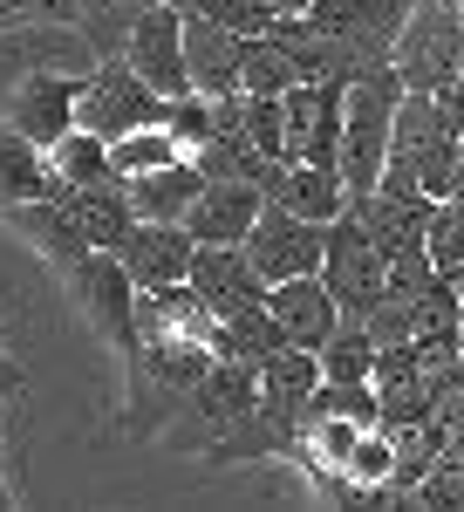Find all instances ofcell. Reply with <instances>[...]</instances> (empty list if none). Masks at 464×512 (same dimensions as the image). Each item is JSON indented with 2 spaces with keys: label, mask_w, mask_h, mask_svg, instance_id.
Wrapping results in <instances>:
<instances>
[{
  "label": "cell",
  "mask_w": 464,
  "mask_h": 512,
  "mask_svg": "<svg viewBox=\"0 0 464 512\" xmlns=\"http://www.w3.org/2000/svg\"><path fill=\"white\" fill-rule=\"evenodd\" d=\"M458 144H464V130L451 123L444 96H430V89H403L396 123H389V164H383V185H376V192L451 198V178H458Z\"/></svg>",
  "instance_id": "1"
},
{
  "label": "cell",
  "mask_w": 464,
  "mask_h": 512,
  "mask_svg": "<svg viewBox=\"0 0 464 512\" xmlns=\"http://www.w3.org/2000/svg\"><path fill=\"white\" fill-rule=\"evenodd\" d=\"M396 103H403V76H396V62H369L362 76L348 82V103H342V158H335L348 198H369L376 185H383Z\"/></svg>",
  "instance_id": "2"
},
{
  "label": "cell",
  "mask_w": 464,
  "mask_h": 512,
  "mask_svg": "<svg viewBox=\"0 0 464 512\" xmlns=\"http://www.w3.org/2000/svg\"><path fill=\"white\" fill-rule=\"evenodd\" d=\"M389 62H396L403 89L444 96L464 69V0H417L403 14V35L389 48Z\"/></svg>",
  "instance_id": "3"
},
{
  "label": "cell",
  "mask_w": 464,
  "mask_h": 512,
  "mask_svg": "<svg viewBox=\"0 0 464 512\" xmlns=\"http://www.w3.org/2000/svg\"><path fill=\"white\" fill-rule=\"evenodd\" d=\"M321 280L335 287L342 315H355V321H369V308L389 294V260H383V246H376V233H369V219H362V205H342L328 219Z\"/></svg>",
  "instance_id": "4"
},
{
  "label": "cell",
  "mask_w": 464,
  "mask_h": 512,
  "mask_svg": "<svg viewBox=\"0 0 464 512\" xmlns=\"http://www.w3.org/2000/svg\"><path fill=\"white\" fill-rule=\"evenodd\" d=\"M62 280H69V301L82 308V321H89V328L116 349V362L130 369V362H137V280H130V267L96 246V253L76 260Z\"/></svg>",
  "instance_id": "5"
},
{
  "label": "cell",
  "mask_w": 464,
  "mask_h": 512,
  "mask_svg": "<svg viewBox=\"0 0 464 512\" xmlns=\"http://www.w3.org/2000/svg\"><path fill=\"white\" fill-rule=\"evenodd\" d=\"M253 410H260V362L219 355V362L205 369V383L185 396V410H178V437L205 458V451H212L219 437H232Z\"/></svg>",
  "instance_id": "6"
},
{
  "label": "cell",
  "mask_w": 464,
  "mask_h": 512,
  "mask_svg": "<svg viewBox=\"0 0 464 512\" xmlns=\"http://www.w3.org/2000/svg\"><path fill=\"white\" fill-rule=\"evenodd\" d=\"M164 103H171V96H157L123 55H96V69L82 76V96H76V123H82V130H96L103 144H116L123 130L164 123Z\"/></svg>",
  "instance_id": "7"
},
{
  "label": "cell",
  "mask_w": 464,
  "mask_h": 512,
  "mask_svg": "<svg viewBox=\"0 0 464 512\" xmlns=\"http://www.w3.org/2000/svg\"><path fill=\"white\" fill-rule=\"evenodd\" d=\"M246 253H253V274L267 280H301V274H321V253H328V226L321 219H301V212H287V205H260V219H253V233L239 239Z\"/></svg>",
  "instance_id": "8"
},
{
  "label": "cell",
  "mask_w": 464,
  "mask_h": 512,
  "mask_svg": "<svg viewBox=\"0 0 464 512\" xmlns=\"http://www.w3.org/2000/svg\"><path fill=\"white\" fill-rule=\"evenodd\" d=\"M123 62L151 82L157 96H192V69H185V14L171 0H151L130 35H123Z\"/></svg>",
  "instance_id": "9"
},
{
  "label": "cell",
  "mask_w": 464,
  "mask_h": 512,
  "mask_svg": "<svg viewBox=\"0 0 464 512\" xmlns=\"http://www.w3.org/2000/svg\"><path fill=\"white\" fill-rule=\"evenodd\" d=\"M280 103H287V158H301V164H335L342 158L348 82H294Z\"/></svg>",
  "instance_id": "10"
},
{
  "label": "cell",
  "mask_w": 464,
  "mask_h": 512,
  "mask_svg": "<svg viewBox=\"0 0 464 512\" xmlns=\"http://www.w3.org/2000/svg\"><path fill=\"white\" fill-rule=\"evenodd\" d=\"M410 7L417 0H308V21L321 35H335L342 48H355L362 62H389Z\"/></svg>",
  "instance_id": "11"
},
{
  "label": "cell",
  "mask_w": 464,
  "mask_h": 512,
  "mask_svg": "<svg viewBox=\"0 0 464 512\" xmlns=\"http://www.w3.org/2000/svg\"><path fill=\"white\" fill-rule=\"evenodd\" d=\"M76 96H82V76L28 69V76L7 89V110H0V123H14L21 137H35L41 151H48L62 130H76Z\"/></svg>",
  "instance_id": "12"
},
{
  "label": "cell",
  "mask_w": 464,
  "mask_h": 512,
  "mask_svg": "<svg viewBox=\"0 0 464 512\" xmlns=\"http://www.w3.org/2000/svg\"><path fill=\"white\" fill-rule=\"evenodd\" d=\"M192 253H198L192 226H164V219H137V226L123 233V246H116V260L130 267L137 287H171V280H185L192 274Z\"/></svg>",
  "instance_id": "13"
},
{
  "label": "cell",
  "mask_w": 464,
  "mask_h": 512,
  "mask_svg": "<svg viewBox=\"0 0 464 512\" xmlns=\"http://www.w3.org/2000/svg\"><path fill=\"white\" fill-rule=\"evenodd\" d=\"M260 205H267V192L253 178H205V192L185 212V226H192L198 246H239V239L253 233Z\"/></svg>",
  "instance_id": "14"
},
{
  "label": "cell",
  "mask_w": 464,
  "mask_h": 512,
  "mask_svg": "<svg viewBox=\"0 0 464 512\" xmlns=\"http://www.w3.org/2000/svg\"><path fill=\"white\" fill-rule=\"evenodd\" d=\"M267 308H273V321L287 328V342H301V349H321V342L342 328V301H335V287H328L321 274L273 280V287H267Z\"/></svg>",
  "instance_id": "15"
},
{
  "label": "cell",
  "mask_w": 464,
  "mask_h": 512,
  "mask_svg": "<svg viewBox=\"0 0 464 512\" xmlns=\"http://www.w3.org/2000/svg\"><path fill=\"white\" fill-rule=\"evenodd\" d=\"M205 294L212 315H232V308H253L267 301V280L253 274V253L246 246H198L192 253V274H185Z\"/></svg>",
  "instance_id": "16"
},
{
  "label": "cell",
  "mask_w": 464,
  "mask_h": 512,
  "mask_svg": "<svg viewBox=\"0 0 464 512\" xmlns=\"http://www.w3.org/2000/svg\"><path fill=\"white\" fill-rule=\"evenodd\" d=\"M260 192L273 198V205H287V212H301V219H335L348 205V185H342V171L335 164H301V158H280L260 178Z\"/></svg>",
  "instance_id": "17"
},
{
  "label": "cell",
  "mask_w": 464,
  "mask_h": 512,
  "mask_svg": "<svg viewBox=\"0 0 464 512\" xmlns=\"http://www.w3.org/2000/svg\"><path fill=\"white\" fill-rule=\"evenodd\" d=\"M7 219H14V233L35 246L41 260L55 267V274H69L76 260H89L96 246H89V233H82V219L62 205V198H35V205H7Z\"/></svg>",
  "instance_id": "18"
},
{
  "label": "cell",
  "mask_w": 464,
  "mask_h": 512,
  "mask_svg": "<svg viewBox=\"0 0 464 512\" xmlns=\"http://www.w3.org/2000/svg\"><path fill=\"white\" fill-rule=\"evenodd\" d=\"M239 48H246L239 28L205 21V14H185V69H192L198 96H232L239 89Z\"/></svg>",
  "instance_id": "19"
},
{
  "label": "cell",
  "mask_w": 464,
  "mask_h": 512,
  "mask_svg": "<svg viewBox=\"0 0 464 512\" xmlns=\"http://www.w3.org/2000/svg\"><path fill=\"white\" fill-rule=\"evenodd\" d=\"M123 192H130V205H137V219L185 226V212H192L198 192H205V171H198V158H171V164H157V171L123 178Z\"/></svg>",
  "instance_id": "20"
},
{
  "label": "cell",
  "mask_w": 464,
  "mask_h": 512,
  "mask_svg": "<svg viewBox=\"0 0 464 512\" xmlns=\"http://www.w3.org/2000/svg\"><path fill=\"white\" fill-rule=\"evenodd\" d=\"M69 185L55 178V164L35 137H21L14 123H0V212L7 205H35V198H62Z\"/></svg>",
  "instance_id": "21"
},
{
  "label": "cell",
  "mask_w": 464,
  "mask_h": 512,
  "mask_svg": "<svg viewBox=\"0 0 464 512\" xmlns=\"http://www.w3.org/2000/svg\"><path fill=\"white\" fill-rule=\"evenodd\" d=\"M62 205H69V212L82 219L89 246H103V253H116V246H123V233L137 226V205H130V192H123V178L69 185V192H62Z\"/></svg>",
  "instance_id": "22"
},
{
  "label": "cell",
  "mask_w": 464,
  "mask_h": 512,
  "mask_svg": "<svg viewBox=\"0 0 464 512\" xmlns=\"http://www.w3.org/2000/svg\"><path fill=\"white\" fill-rule=\"evenodd\" d=\"M301 82V62H294V48L280 35H246L239 48V89L246 96H287Z\"/></svg>",
  "instance_id": "23"
},
{
  "label": "cell",
  "mask_w": 464,
  "mask_h": 512,
  "mask_svg": "<svg viewBox=\"0 0 464 512\" xmlns=\"http://www.w3.org/2000/svg\"><path fill=\"white\" fill-rule=\"evenodd\" d=\"M321 376H328V383H369V376H376V335H369V321H355V315H342V328H335V335H328V342H321Z\"/></svg>",
  "instance_id": "24"
},
{
  "label": "cell",
  "mask_w": 464,
  "mask_h": 512,
  "mask_svg": "<svg viewBox=\"0 0 464 512\" xmlns=\"http://www.w3.org/2000/svg\"><path fill=\"white\" fill-rule=\"evenodd\" d=\"M48 164H55V178L62 185H96V178H116L110 171V144L96 137V130H62L55 144H48Z\"/></svg>",
  "instance_id": "25"
},
{
  "label": "cell",
  "mask_w": 464,
  "mask_h": 512,
  "mask_svg": "<svg viewBox=\"0 0 464 512\" xmlns=\"http://www.w3.org/2000/svg\"><path fill=\"white\" fill-rule=\"evenodd\" d=\"M171 158H192L178 137H171V123H144V130H123L110 144V171L116 178H137V171H157V164Z\"/></svg>",
  "instance_id": "26"
},
{
  "label": "cell",
  "mask_w": 464,
  "mask_h": 512,
  "mask_svg": "<svg viewBox=\"0 0 464 512\" xmlns=\"http://www.w3.org/2000/svg\"><path fill=\"white\" fill-rule=\"evenodd\" d=\"M144 7L151 0H76V28L96 41V55H123V35Z\"/></svg>",
  "instance_id": "27"
},
{
  "label": "cell",
  "mask_w": 464,
  "mask_h": 512,
  "mask_svg": "<svg viewBox=\"0 0 464 512\" xmlns=\"http://www.w3.org/2000/svg\"><path fill=\"white\" fill-rule=\"evenodd\" d=\"M239 130H246L253 151L287 158V103H280V96H246V89H239Z\"/></svg>",
  "instance_id": "28"
},
{
  "label": "cell",
  "mask_w": 464,
  "mask_h": 512,
  "mask_svg": "<svg viewBox=\"0 0 464 512\" xmlns=\"http://www.w3.org/2000/svg\"><path fill=\"white\" fill-rule=\"evenodd\" d=\"M430 267L444 280H464V198H437L430 219Z\"/></svg>",
  "instance_id": "29"
},
{
  "label": "cell",
  "mask_w": 464,
  "mask_h": 512,
  "mask_svg": "<svg viewBox=\"0 0 464 512\" xmlns=\"http://www.w3.org/2000/svg\"><path fill=\"white\" fill-rule=\"evenodd\" d=\"M178 14H205V21H226V28H239V35H267L280 14H267L260 0H171Z\"/></svg>",
  "instance_id": "30"
},
{
  "label": "cell",
  "mask_w": 464,
  "mask_h": 512,
  "mask_svg": "<svg viewBox=\"0 0 464 512\" xmlns=\"http://www.w3.org/2000/svg\"><path fill=\"white\" fill-rule=\"evenodd\" d=\"M14 21H76V0H7L0 28H14Z\"/></svg>",
  "instance_id": "31"
},
{
  "label": "cell",
  "mask_w": 464,
  "mask_h": 512,
  "mask_svg": "<svg viewBox=\"0 0 464 512\" xmlns=\"http://www.w3.org/2000/svg\"><path fill=\"white\" fill-rule=\"evenodd\" d=\"M444 110H451V123H458V130H464V69H458V82L444 89Z\"/></svg>",
  "instance_id": "32"
},
{
  "label": "cell",
  "mask_w": 464,
  "mask_h": 512,
  "mask_svg": "<svg viewBox=\"0 0 464 512\" xmlns=\"http://www.w3.org/2000/svg\"><path fill=\"white\" fill-rule=\"evenodd\" d=\"M267 14H308V0H260Z\"/></svg>",
  "instance_id": "33"
},
{
  "label": "cell",
  "mask_w": 464,
  "mask_h": 512,
  "mask_svg": "<svg viewBox=\"0 0 464 512\" xmlns=\"http://www.w3.org/2000/svg\"><path fill=\"white\" fill-rule=\"evenodd\" d=\"M0 328H7V315H0Z\"/></svg>",
  "instance_id": "34"
},
{
  "label": "cell",
  "mask_w": 464,
  "mask_h": 512,
  "mask_svg": "<svg viewBox=\"0 0 464 512\" xmlns=\"http://www.w3.org/2000/svg\"><path fill=\"white\" fill-rule=\"evenodd\" d=\"M0 7H7V0H0Z\"/></svg>",
  "instance_id": "35"
}]
</instances>
